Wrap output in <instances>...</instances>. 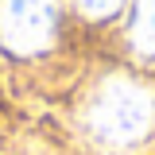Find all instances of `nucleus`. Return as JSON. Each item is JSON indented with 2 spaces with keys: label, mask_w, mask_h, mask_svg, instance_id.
<instances>
[{
  "label": "nucleus",
  "mask_w": 155,
  "mask_h": 155,
  "mask_svg": "<svg viewBox=\"0 0 155 155\" xmlns=\"http://www.w3.org/2000/svg\"><path fill=\"white\" fill-rule=\"evenodd\" d=\"M62 23V0H0V47L16 58L51 51Z\"/></svg>",
  "instance_id": "f03ea898"
},
{
  "label": "nucleus",
  "mask_w": 155,
  "mask_h": 155,
  "mask_svg": "<svg viewBox=\"0 0 155 155\" xmlns=\"http://www.w3.org/2000/svg\"><path fill=\"white\" fill-rule=\"evenodd\" d=\"M128 47L136 58H155V0H132Z\"/></svg>",
  "instance_id": "7ed1b4c3"
},
{
  "label": "nucleus",
  "mask_w": 155,
  "mask_h": 155,
  "mask_svg": "<svg viewBox=\"0 0 155 155\" xmlns=\"http://www.w3.org/2000/svg\"><path fill=\"white\" fill-rule=\"evenodd\" d=\"M81 136L109 155L136 151L155 132V93L132 74H105L78 105Z\"/></svg>",
  "instance_id": "f257e3e1"
},
{
  "label": "nucleus",
  "mask_w": 155,
  "mask_h": 155,
  "mask_svg": "<svg viewBox=\"0 0 155 155\" xmlns=\"http://www.w3.org/2000/svg\"><path fill=\"white\" fill-rule=\"evenodd\" d=\"M128 0H74V8L81 12L85 19H93V23H101V19H113L120 8H124Z\"/></svg>",
  "instance_id": "20e7f679"
}]
</instances>
